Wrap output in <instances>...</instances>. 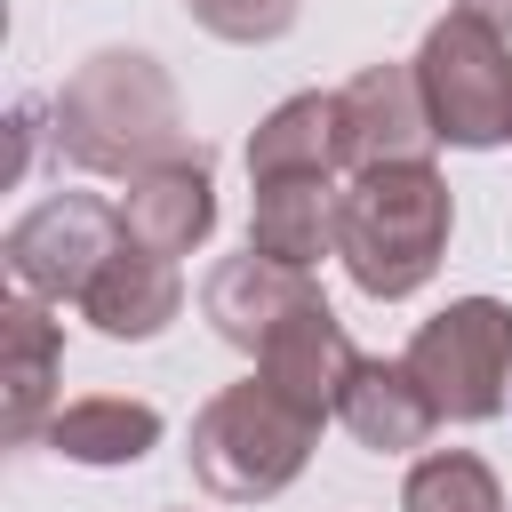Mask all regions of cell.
<instances>
[{
    "mask_svg": "<svg viewBox=\"0 0 512 512\" xmlns=\"http://www.w3.org/2000/svg\"><path fill=\"white\" fill-rule=\"evenodd\" d=\"M48 144L80 176H144L184 152L176 80L144 48H96L56 96H48Z\"/></svg>",
    "mask_w": 512,
    "mask_h": 512,
    "instance_id": "cell-1",
    "label": "cell"
},
{
    "mask_svg": "<svg viewBox=\"0 0 512 512\" xmlns=\"http://www.w3.org/2000/svg\"><path fill=\"white\" fill-rule=\"evenodd\" d=\"M448 224H456V200H448V184H440L432 160L344 176V200H336V264L352 272L360 296L400 304V296H416L440 272Z\"/></svg>",
    "mask_w": 512,
    "mask_h": 512,
    "instance_id": "cell-2",
    "label": "cell"
},
{
    "mask_svg": "<svg viewBox=\"0 0 512 512\" xmlns=\"http://www.w3.org/2000/svg\"><path fill=\"white\" fill-rule=\"evenodd\" d=\"M320 424H328V416L296 408V400L272 392L264 376L224 384V392L192 416V480H200L208 496H224V504H264V496H280V488L304 472Z\"/></svg>",
    "mask_w": 512,
    "mask_h": 512,
    "instance_id": "cell-3",
    "label": "cell"
},
{
    "mask_svg": "<svg viewBox=\"0 0 512 512\" xmlns=\"http://www.w3.org/2000/svg\"><path fill=\"white\" fill-rule=\"evenodd\" d=\"M408 64H416V88H424V112H432L440 144H456V152L512 144V40L504 32L448 8Z\"/></svg>",
    "mask_w": 512,
    "mask_h": 512,
    "instance_id": "cell-4",
    "label": "cell"
},
{
    "mask_svg": "<svg viewBox=\"0 0 512 512\" xmlns=\"http://www.w3.org/2000/svg\"><path fill=\"white\" fill-rule=\"evenodd\" d=\"M408 376L440 408V424H488L512 400V304L496 296H456L408 336Z\"/></svg>",
    "mask_w": 512,
    "mask_h": 512,
    "instance_id": "cell-5",
    "label": "cell"
},
{
    "mask_svg": "<svg viewBox=\"0 0 512 512\" xmlns=\"http://www.w3.org/2000/svg\"><path fill=\"white\" fill-rule=\"evenodd\" d=\"M120 240H128V224H120L112 200H96V192H48L40 208H24V216L8 224L0 256H8V280H16L24 296H40V304H80L88 280L112 264Z\"/></svg>",
    "mask_w": 512,
    "mask_h": 512,
    "instance_id": "cell-6",
    "label": "cell"
},
{
    "mask_svg": "<svg viewBox=\"0 0 512 512\" xmlns=\"http://www.w3.org/2000/svg\"><path fill=\"white\" fill-rule=\"evenodd\" d=\"M336 144H344V176L368 168H400V160H432V112L416 88V64H360L336 88Z\"/></svg>",
    "mask_w": 512,
    "mask_h": 512,
    "instance_id": "cell-7",
    "label": "cell"
},
{
    "mask_svg": "<svg viewBox=\"0 0 512 512\" xmlns=\"http://www.w3.org/2000/svg\"><path fill=\"white\" fill-rule=\"evenodd\" d=\"M304 304H320L312 272H288V264L256 256V248L224 256V264L200 280V312H208V328H216L224 344H240L248 360H256V352L272 344V328H280V320H296Z\"/></svg>",
    "mask_w": 512,
    "mask_h": 512,
    "instance_id": "cell-8",
    "label": "cell"
},
{
    "mask_svg": "<svg viewBox=\"0 0 512 512\" xmlns=\"http://www.w3.org/2000/svg\"><path fill=\"white\" fill-rule=\"evenodd\" d=\"M56 368H64V328L48 320L40 296H8L0 304V432L8 448L40 440L56 416Z\"/></svg>",
    "mask_w": 512,
    "mask_h": 512,
    "instance_id": "cell-9",
    "label": "cell"
},
{
    "mask_svg": "<svg viewBox=\"0 0 512 512\" xmlns=\"http://www.w3.org/2000/svg\"><path fill=\"white\" fill-rule=\"evenodd\" d=\"M120 224H128V240L152 248V256H192V248L216 232V160L192 144V152L144 168V176L128 184V200H120Z\"/></svg>",
    "mask_w": 512,
    "mask_h": 512,
    "instance_id": "cell-10",
    "label": "cell"
},
{
    "mask_svg": "<svg viewBox=\"0 0 512 512\" xmlns=\"http://www.w3.org/2000/svg\"><path fill=\"white\" fill-rule=\"evenodd\" d=\"M368 352H352V336H344V320L328 312V296L320 304H304L296 320H280L272 328V344L256 352V376L272 384V392H288L296 408H312V416H336V400H344V384H352V368H360Z\"/></svg>",
    "mask_w": 512,
    "mask_h": 512,
    "instance_id": "cell-11",
    "label": "cell"
},
{
    "mask_svg": "<svg viewBox=\"0 0 512 512\" xmlns=\"http://www.w3.org/2000/svg\"><path fill=\"white\" fill-rule=\"evenodd\" d=\"M176 312H184L176 256H152V248H136V240H120L112 264H104V272L88 280V296H80V320H88L96 336H112V344H152Z\"/></svg>",
    "mask_w": 512,
    "mask_h": 512,
    "instance_id": "cell-12",
    "label": "cell"
},
{
    "mask_svg": "<svg viewBox=\"0 0 512 512\" xmlns=\"http://www.w3.org/2000/svg\"><path fill=\"white\" fill-rule=\"evenodd\" d=\"M336 200H344L336 176H280V184H256L248 248L272 256V264H288V272H312L320 256H336Z\"/></svg>",
    "mask_w": 512,
    "mask_h": 512,
    "instance_id": "cell-13",
    "label": "cell"
},
{
    "mask_svg": "<svg viewBox=\"0 0 512 512\" xmlns=\"http://www.w3.org/2000/svg\"><path fill=\"white\" fill-rule=\"evenodd\" d=\"M336 424H344L368 456H408V448L432 440L440 408L424 400V384L408 376V360H360L352 384H344V400H336Z\"/></svg>",
    "mask_w": 512,
    "mask_h": 512,
    "instance_id": "cell-14",
    "label": "cell"
},
{
    "mask_svg": "<svg viewBox=\"0 0 512 512\" xmlns=\"http://www.w3.org/2000/svg\"><path fill=\"white\" fill-rule=\"evenodd\" d=\"M280 176H344V144H336V96L304 88L288 104H272L248 136V184H280Z\"/></svg>",
    "mask_w": 512,
    "mask_h": 512,
    "instance_id": "cell-15",
    "label": "cell"
},
{
    "mask_svg": "<svg viewBox=\"0 0 512 512\" xmlns=\"http://www.w3.org/2000/svg\"><path fill=\"white\" fill-rule=\"evenodd\" d=\"M40 440L64 464H144L160 448V408L128 392H88V400H64Z\"/></svg>",
    "mask_w": 512,
    "mask_h": 512,
    "instance_id": "cell-16",
    "label": "cell"
},
{
    "mask_svg": "<svg viewBox=\"0 0 512 512\" xmlns=\"http://www.w3.org/2000/svg\"><path fill=\"white\" fill-rule=\"evenodd\" d=\"M400 512H504V488L472 448H432V456L408 464Z\"/></svg>",
    "mask_w": 512,
    "mask_h": 512,
    "instance_id": "cell-17",
    "label": "cell"
},
{
    "mask_svg": "<svg viewBox=\"0 0 512 512\" xmlns=\"http://www.w3.org/2000/svg\"><path fill=\"white\" fill-rule=\"evenodd\" d=\"M184 16L216 40H232V48H264L296 24V0H184Z\"/></svg>",
    "mask_w": 512,
    "mask_h": 512,
    "instance_id": "cell-18",
    "label": "cell"
},
{
    "mask_svg": "<svg viewBox=\"0 0 512 512\" xmlns=\"http://www.w3.org/2000/svg\"><path fill=\"white\" fill-rule=\"evenodd\" d=\"M456 8H464V16H480L488 32H504V40H512V0H456Z\"/></svg>",
    "mask_w": 512,
    "mask_h": 512,
    "instance_id": "cell-19",
    "label": "cell"
}]
</instances>
